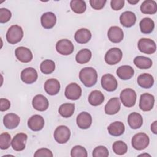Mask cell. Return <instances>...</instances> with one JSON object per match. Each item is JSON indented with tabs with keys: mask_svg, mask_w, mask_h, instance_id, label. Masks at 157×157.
Here are the masks:
<instances>
[{
	"mask_svg": "<svg viewBox=\"0 0 157 157\" xmlns=\"http://www.w3.org/2000/svg\"><path fill=\"white\" fill-rule=\"evenodd\" d=\"M79 78L85 86L91 87L97 82V71L91 67H84L79 72Z\"/></svg>",
	"mask_w": 157,
	"mask_h": 157,
	"instance_id": "cell-1",
	"label": "cell"
},
{
	"mask_svg": "<svg viewBox=\"0 0 157 157\" xmlns=\"http://www.w3.org/2000/svg\"><path fill=\"white\" fill-rule=\"evenodd\" d=\"M23 31L21 26L14 25L11 26L6 33V40L10 44H15L22 39Z\"/></svg>",
	"mask_w": 157,
	"mask_h": 157,
	"instance_id": "cell-2",
	"label": "cell"
},
{
	"mask_svg": "<svg viewBox=\"0 0 157 157\" xmlns=\"http://www.w3.org/2000/svg\"><path fill=\"white\" fill-rule=\"evenodd\" d=\"M136 93L131 88H125L123 90L120 94V99L122 104L126 107H133L136 104Z\"/></svg>",
	"mask_w": 157,
	"mask_h": 157,
	"instance_id": "cell-3",
	"label": "cell"
},
{
	"mask_svg": "<svg viewBox=\"0 0 157 157\" xmlns=\"http://www.w3.org/2000/svg\"><path fill=\"white\" fill-rule=\"evenodd\" d=\"M149 137L144 132L136 134L132 138L131 144L132 147L137 150H142L145 149L149 145Z\"/></svg>",
	"mask_w": 157,
	"mask_h": 157,
	"instance_id": "cell-4",
	"label": "cell"
},
{
	"mask_svg": "<svg viewBox=\"0 0 157 157\" xmlns=\"http://www.w3.org/2000/svg\"><path fill=\"white\" fill-rule=\"evenodd\" d=\"M137 47L140 52L148 55L154 53L156 50L155 41L147 38H142L139 39L137 43Z\"/></svg>",
	"mask_w": 157,
	"mask_h": 157,
	"instance_id": "cell-5",
	"label": "cell"
},
{
	"mask_svg": "<svg viewBox=\"0 0 157 157\" xmlns=\"http://www.w3.org/2000/svg\"><path fill=\"white\" fill-rule=\"evenodd\" d=\"M54 139L59 144L66 143L71 136V131L68 127L64 125L58 126L54 131Z\"/></svg>",
	"mask_w": 157,
	"mask_h": 157,
	"instance_id": "cell-6",
	"label": "cell"
},
{
	"mask_svg": "<svg viewBox=\"0 0 157 157\" xmlns=\"http://www.w3.org/2000/svg\"><path fill=\"white\" fill-rule=\"evenodd\" d=\"M123 53L121 50L117 47L109 49L104 56L105 61L109 65H114L119 63L122 58Z\"/></svg>",
	"mask_w": 157,
	"mask_h": 157,
	"instance_id": "cell-7",
	"label": "cell"
},
{
	"mask_svg": "<svg viewBox=\"0 0 157 157\" xmlns=\"http://www.w3.org/2000/svg\"><path fill=\"white\" fill-rule=\"evenodd\" d=\"M56 50L61 55H69L74 52V47L71 40L63 39L57 42L56 44Z\"/></svg>",
	"mask_w": 157,
	"mask_h": 157,
	"instance_id": "cell-8",
	"label": "cell"
},
{
	"mask_svg": "<svg viewBox=\"0 0 157 157\" xmlns=\"http://www.w3.org/2000/svg\"><path fill=\"white\" fill-rule=\"evenodd\" d=\"M82 88L76 83H69L65 89L64 95L66 98L71 100H77L82 95Z\"/></svg>",
	"mask_w": 157,
	"mask_h": 157,
	"instance_id": "cell-9",
	"label": "cell"
},
{
	"mask_svg": "<svg viewBox=\"0 0 157 157\" xmlns=\"http://www.w3.org/2000/svg\"><path fill=\"white\" fill-rule=\"evenodd\" d=\"M102 87L109 92L114 91L118 86V83L115 77L110 74H104L101 78Z\"/></svg>",
	"mask_w": 157,
	"mask_h": 157,
	"instance_id": "cell-10",
	"label": "cell"
},
{
	"mask_svg": "<svg viewBox=\"0 0 157 157\" xmlns=\"http://www.w3.org/2000/svg\"><path fill=\"white\" fill-rule=\"evenodd\" d=\"M155 97L150 93H144L140 95L139 101V108L144 112L151 110L154 106Z\"/></svg>",
	"mask_w": 157,
	"mask_h": 157,
	"instance_id": "cell-11",
	"label": "cell"
},
{
	"mask_svg": "<svg viewBox=\"0 0 157 157\" xmlns=\"http://www.w3.org/2000/svg\"><path fill=\"white\" fill-rule=\"evenodd\" d=\"M38 78L37 71L33 67H27L23 69L20 74V78L26 84L34 83Z\"/></svg>",
	"mask_w": 157,
	"mask_h": 157,
	"instance_id": "cell-12",
	"label": "cell"
},
{
	"mask_svg": "<svg viewBox=\"0 0 157 157\" xmlns=\"http://www.w3.org/2000/svg\"><path fill=\"white\" fill-rule=\"evenodd\" d=\"M28 136L23 132L17 134L12 140L11 145L12 148L17 151L23 150L26 147Z\"/></svg>",
	"mask_w": 157,
	"mask_h": 157,
	"instance_id": "cell-13",
	"label": "cell"
},
{
	"mask_svg": "<svg viewBox=\"0 0 157 157\" xmlns=\"http://www.w3.org/2000/svg\"><path fill=\"white\" fill-rule=\"evenodd\" d=\"M15 55L18 61L21 63H29L33 59L31 51L25 47H18L15 50Z\"/></svg>",
	"mask_w": 157,
	"mask_h": 157,
	"instance_id": "cell-14",
	"label": "cell"
},
{
	"mask_svg": "<svg viewBox=\"0 0 157 157\" xmlns=\"http://www.w3.org/2000/svg\"><path fill=\"white\" fill-rule=\"evenodd\" d=\"M44 118L40 115H34L28 120V126L33 131L42 130L44 126Z\"/></svg>",
	"mask_w": 157,
	"mask_h": 157,
	"instance_id": "cell-15",
	"label": "cell"
},
{
	"mask_svg": "<svg viewBox=\"0 0 157 157\" xmlns=\"http://www.w3.org/2000/svg\"><path fill=\"white\" fill-rule=\"evenodd\" d=\"M107 37L109 40L113 43L121 42L124 37V33L122 29L118 26H111L107 32Z\"/></svg>",
	"mask_w": 157,
	"mask_h": 157,
	"instance_id": "cell-16",
	"label": "cell"
},
{
	"mask_svg": "<svg viewBox=\"0 0 157 157\" xmlns=\"http://www.w3.org/2000/svg\"><path fill=\"white\" fill-rule=\"evenodd\" d=\"M32 105L34 109L44 112L48 108L49 103L45 96L42 94H37L33 99Z\"/></svg>",
	"mask_w": 157,
	"mask_h": 157,
	"instance_id": "cell-17",
	"label": "cell"
},
{
	"mask_svg": "<svg viewBox=\"0 0 157 157\" xmlns=\"http://www.w3.org/2000/svg\"><path fill=\"white\" fill-rule=\"evenodd\" d=\"M76 122L78 128L82 129H86L91 125V115L86 112H82L77 115Z\"/></svg>",
	"mask_w": 157,
	"mask_h": 157,
	"instance_id": "cell-18",
	"label": "cell"
},
{
	"mask_svg": "<svg viewBox=\"0 0 157 157\" xmlns=\"http://www.w3.org/2000/svg\"><path fill=\"white\" fill-rule=\"evenodd\" d=\"M44 90L49 95H56L60 90V83L56 78H49L44 83Z\"/></svg>",
	"mask_w": 157,
	"mask_h": 157,
	"instance_id": "cell-19",
	"label": "cell"
},
{
	"mask_svg": "<svg viewBox=\"0 0 157 157\" xmlns=\"http://www.w3.org/2000/svg\"><path fill=\"white\" fill-rule=\"evenodd\" d=\"M20 121V117L13 113H9L3 118V123L5 127L9 129H13L17 128Z\"/></svg>",
	"mask_w": 157,
	"mask_h": 157,
	"instance_id": "cell-20",
	"label": "cell"
},
{
	"mask_svg": "<svg viewBox=\"0 0 157 157\" xmlns=\"http://www.w3.org/2000/svg\"><path fill=\"white\" fill-rule=\"evenodd\" d=\"M121 107V103L118 98L115 97L110 99L105 104L104 110L107 115H114L119 112Z\"/></svg>",
	"mask_w": 157,
	"mask_h": 157,
	"instance_id": "cell-21",
	"label": "cell"
},
{
	"mask_svg": "<svg viewBox=\"0 0 157 157\" xmlns=\"http://www.w3.org/2000/svg\"><path fill=\"white\" fill-rule=\"evenodd\" d=\"M120 23L126 28L132 26L136 22V16L131 11H125L120 16Z\"/></svg>",
	"mask_w": 157,
	"mask_h": 157,
	"instance_id": "cell-22",
	"label": "cell"
},
{
	"mask_svg": "<svg viewBox=\"0 0 157 157\" xmlns=\"http://www.w3.org/2000/svg\"><path fill=\"white\" fill-rule=\"evenodd\" d=\"M41 25L45 29H51L56 24V17L54 13L47 12L43 13L40 18Z\"/></svg>",
	"mask_w": 157,
	"mask_h": 157,
	"instance_id": "cell-23",
	"label": "cell"
},
{
	"mask_svg": "<svg viewBox=\"0 0 157 157\" xmlns=\"http://www.w3.org/2000/svg\"><path fill=\"white\" fill-rule=\"evenodd\" d=\"M91 38L90 31L86 28H81L77 30L74 34V39L78 44H86Z\"/></svg>",
	"mask_w": 157,
	"mask_h": 157,
	"instance_id": "cell-24",
	"label": "cell"
},
{
	"mask_svg": "<svg viewBox=\"0 0 157 157\" xmlns=\"http://www.w3.org/2000/svg\"><path fill=\"white\" fill-rule=\"evenodd\" d=\"M117 75L121 80H126L131 78L134 74V69L128 65L120 66L116 71Z\"/></svg>",
	"mask_w": 157,
	"mask_h": 157,
	"instance_id": "cell-25",
	"label": "cell"
},
{
	"mask_svg": "<svg viewBox=\"0 0 157 157\" xmlns=\"http://www.w3.org/2000/svg\"><path fill=\"white\" fill-rule=\"evenodd\" d=\"M138 85L145 89H148L152 87L154 84L153 77L148 73H144L139 75L137 79Z\"/></svg>",
	"mask_w": 157,
	"mask_h": 157,
	"instance_id": "cell-26",
	"label": "cell"
},
{
	"mask_svg": "<svg viewBox=\"0 0 157 157\" xmlns=\"http://www.w3.org/2000/svg\"><path fill=\"white\" fill-rule=\"evenodd\" d=\"M140 9L144 14L153 15L157 12V4L154 0H145L141 4Z\"/></svg>",
	"mask_w": 157,
	"mask_h": 157,
	"instance_id": "cell-27",
	"label": "cell"
},
{
	"mask_svg": "<svg viewBox=\"0 0 157 157\" xmlns=\"http://www.w3.org/2000/svg\"><path fill=\"white\" fill-rule=\"evenodd\" d=\"M129 126L133 129L140 128L143 124V118L140 114L137 112H132L128 117Z\"/></svg>",
	"mask_w": 157,
	"mask_h": 157,
	"instance_id": "cell-28",
	"label": "cell"
},
{
	"mask_svg": "<svg viewBox=\"0 0 157 157\" xmlns=\"http://www.w3.org/2000/svg\"><path fill=\"white\" fill-rule=\"evenodd\" d=\"M109 133L113 136H120L125 131L124 124L121 121H115L110 124L107 128Z\"/></svg>",
	"mask_w": 157,
	"mask_h": 157,
	"instance_id": "cell-29",
	"label": "cell"
},
{
	"mask_svg": "<svg viewBox=\"0 0 157 157\" xmlns=\"http://www.w3.org/2000/svg\"><path fill=\"white\" fill-rule=\"evenodd\" d=\"M104 101V96L99 90L92 91L88 96V102L93 106H98Z\"/></svg>",
	"mask_w": 157,
	"mask_h": 157,
	"instance_id": "cell-30",
	"label": "cell"
},
{
	"mask_svg": "<svg viewBox=\"0 0 157 157\" xmlns=\"http://www.w3.org/2000/svg\"><path fill=\"white\" fill-rule=\"evenodd\" d=\"M134 64L140 69H147L152 66V60L147 57L137 56L134 59Z\"/></svg>",
	"mask_w": 157,
	"mask_h": 157,
	"instance_id": "cell-31",
	"label": "cell"
},
{
	"mask_svg": "<svg viewBox=\"0 0 157 157\" xmlns=\"http://www.w3.org/2000/svg\"><path fill=\"white\" fill-rule=\"evenodd\" d=\"M140 31L144 34L151 33L155 28V23L150 18H144L139 23Z\"/></svg>",
	"mask_w": 157,
	"mask_h": 157,
	"instance_id": "cell-32",
	"label": "cell"
},
{
	"mask_svg": "<svg viewBox=\"0 0 157 157\" xmlns=\"http://www.w3.org/2000/svg\"><path fill=\"white\" fill-rule=\"evenodd\" d=\"M92 56L91 52L87 48L82 49L77 53L75 60L78 64H85L90 61Z\"/></svg>",
	"mask_w": 157,
	"mask_h": 157,
	"instance_id": "cell-33",
	"label": "cell"
},
{
	"mask_svg": "<svg viewBox=\"0 0 157 157\" xmlns=\"http://www.w3.org/2000/svg\"><path fill=\"white\" fill-rule=\"evenodd\" d=\"M75 110V105L72 103H64L60 105L58 112L64 118L71 117Z\"/></svg>",
	"mask_w": 157,
	"mask_h": 157,
	"instance_id": "cell-34",
	"label": "cell"
},
{
	"mask_svg": "<svg viewBox=\"0 0 157 157\" xmlns=\"http://www.w3.org/2000/svg\"><path fill=\"white\" fill-rule=\"evenodd\" d=\"M70 7L74 13L78 14L83 13L86 9V3L82 0H72L70 2Z\"/></svg>",
	"mask_w": 157,
	"mask_h": 157,
	"instance_id": "cell-35",
	"label": "cell"
},
{
	"mask_svg": "<svg viewBox=\"0 0 157 157\" xmlns=\"http://www.w3.org/2000/svg\"><path fill=\"white\" fill-rule=\"evenodd\" d=\"M40 69L44 74H50L55 69V63L50 59H45L43 61L40 65Z\"/></svg>",
	"mask_w": 157,
	"mask_h": 157,
	"instance_id": "cell-36",
	"label": "cell"
},
{
	"mask_svg": "<svg viewBox=\"0 0 157 157\" xmlns=\"http://www.w3.org/2000/svg\"><path fill=\"white\" fill-rule=\"evenodd\" d=\"M112 150L115 154L118 155H123L127 152L128 146L125 142L121 140H118L113 144Z\"/></svg>",
	"mask_w": 157,
	"mask_h": 157,
	"instance_id": "cell-37",
	"label": "cell"
},
{
	"mask_svg": "<svg viewBox=\"0 0 157 157\" xmlns=\"http://www.w3.org/2000/svg\"><path fill=\"white\" fill-rule=\"evenodd\" d=\"M11 136L8 132H2L0 135V148L8 149L11 145Z\"/></svg>",
	"mask_w": 157,
	"mask_h": 157,
	"instance_id": "cell-38",
	"label": "cell"
},
{
	"mask_svg": "<svg viewBox=\"0 0 157 157\" xmlns=\"http://www.w3.org/2000/svg\"><path fill=\"white\" fill-rule=\"evenodd\" d=\"M72 157H86L88 156L86 150L81 145H75L71 150Z\"/></svg>",
	"mask_w": 157,
	"mask_h": 157,
	"instance_id": "cell-39",
	"label": "cell"
},
{
	"mask_svg": "<svg viewBox=\"0 0 157 157\" xmlns=\"http://www.w3.org/2000/svg\"><path fill=\"white\" fill-rule=\"evenodd\" d=\"M93 157H107L109 156L108 149L102 145L96 147L93 151Z\"/></svg>",
	"mask_w": 157,
	"mask_h": 157,
	"instance_id": "cell-40",
	"label": "cell"
},
{
	"mask_svg": "<svg viewBox=\"0 0 157 157\" xmlns=\"http://www.w3.org/2000/svg\"><path fill=\"white\" fill-rule=\"evenodd\" d=\"M12 13L11 12L6 8L0 9V23H4L9 21L11 18Z\"/></svg>",
	"mask_w": 157,
	"mask_h": 157,
	"instance_id": "cell-41",
	"label": "cell"
},
{
	"mask_svg": "<svg viewBox=\"0 0 157 157\" xmlns=\"http://www.w3.org/2000/svg\"><path fill=\"white\" fill-rule=\"evenodd\" d=\"M53 156L52 151L48 148H42L38 149L35 153L34 154V156L35 157H44V156H47V157H52Z\"/></svg>",
	"mask_w": 157,
	"mask_h": 157,
	"instance_id": "cell-42",
	"label": "cell"
},
{
	"mask_svg": "<svg viewBox=\"0 0 157 157\" xmlns=\"http://www.w3.org/2000/svg\"><path fill=\"white\" fill-rule=\"evenodd\" d=\"M90 4L91 7L96 10H101L102 9L107 1L106 0H90Z\"/></svg>",
	"mask_w": 157,
	"mask_h": 157,
	"instance_id": "cell-43",
	"label": "cell"
},
{
	"mask_svg": "<svg viewBox=\"0 0 157 157\" xmlns=\"http://www.w3.org/2000/svg\"><path fill=\"white\" fill-rule=\"evenodd\" d=\"M124 0H112L110 1V6L114 10H120L124 7Z\"/></svg>",
	"mask_w": 157,
	"mask_h": 157,
	"instance_id": "cell-44",
	"label": "cell"
},
{
	"mask_svg": "<svg viewBox=\"0 0 157 157\" xmlns=\"http://www.w3.org/2000/svg\"><path fill=\"white\" fill-rule=\"evenodd\" d=\"M10 107V101L6 98L0 99V110L1 112H4L7 110Z\"/></svg>",
	"mask_w": 157,
	"mask_h": 157,
	"instance_id": "cell-45",
	"label": "cell"
},
{
	"mask_svg": "<svg viewBox=\"0 0 157 157\" xmlns=\"http://www.w3.org/2000/svg\"><path fill=\"white\" fill-rule=\"evenodd\" d=\"M151 130L155 134H157V121H155L151 124Z\"/></svg>",
	"mask_w": 157,
	"mask_h": 157,
	"instance_id": "cell-46",
	"label": "cell"
},
{
	"mask_svg": "<svg viewBox=\"0 0 157 157\" xmlns=\"http://www.w3.org/2000/svg\"><path fill=\"white\" fill-rule=\"evenodd\" d=\"M139 0H135V1H130V0H128V3H129V4H137V3H138L139 2Z\"/></svg>",
	"mask_w": 157,
	"mask_h": 157,
	"instance_id": "cell-47",
	"label": "cell"
},
{
	"mask_svg": "<svg viewBox=\"0 0 157 157\" xmlns=\"http://www.w3.org/2000/svg\"><path fill=\"white\" fill-rule=\"evenodd\" d=\"M139 156H150V155H148V154H141V155H140Z\"/></svg>",
	"mask_w": 157,
	"mask_h": 157,
	"instance_id": "cell-48",
	"label": "cell"
}]
</instances>
